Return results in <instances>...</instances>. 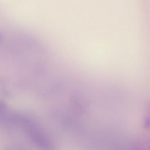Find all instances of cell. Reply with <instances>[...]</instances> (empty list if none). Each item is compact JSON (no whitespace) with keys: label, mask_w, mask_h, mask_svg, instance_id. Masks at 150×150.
<instances>
[{"label":"cell","mask_w":150,"mask_h":150,"mask_svg":"<svg viewBox=\"0 0 150 150\" xmlns=\"http://www.w3.org/2000/svg\"><path fill=\"white\" fill-rule=\"evenodd\" d=\"M3 40H4V34L2 33V32L0 31V43L2 42Z\"/></svg>","instance_id":"cell-1"}]
</instances>
